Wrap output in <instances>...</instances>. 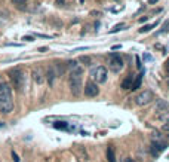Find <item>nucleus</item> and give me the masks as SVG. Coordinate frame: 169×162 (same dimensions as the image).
I'll return each instance as SVG.
<instances>
[{"label":"nucleus","instance_id":"9","mask_svg":"<svg viewBox=\"0 0 169 162\" xmlns=\"http://www.w3.org/2000/svg\"><path fill=\"white\" fill-rule=\"evenodd\" d=\"M65 66H67L71 72L83 74V66H82V64H79V60H68Z\"/></svg>","mask_w":169,"mask_h":162},{"label":"nucleus","instance_id":"22","mask_svg":"<svg viewBox=\"0 0 169 162\" xmlns=\"http://www.w3.org/2000/svg\"><path fill=\"white\" fill-rule=\"evenodd\" d=\"M142 60H144V61H153V57L150 54H144L142 55Z\"/></svg>","mask_w":169,"mask_h":162},{"label":"nucleus","instance_id":"20","mask_svg":"<svg viewBox=\"0 0 169 162\" xmlns=\"http://www.w3.org/2000/svg\"><path fill=\"white\" fill-rule=\"evenodd\" d=\"M123 27H125V24H117L110 33H117V31H120V30H123Z\"/></svg>","mask_w":169,"mask_h":162},{"label":"nucleus","instance_id":"27","mask_svg":"<svg viewBox=\"0 0 169 162\" xmlns=\"http://www.w3.org/2000/svg\"><path fill=\"white\" fill-rule=\"evenodd\" d=\"M113 51H117V49H122V45H114L113 48H111Z\"/></svg>","mask_w":169,"mask_h":162},{"label":"nucleus","instance_id":"2","mask_svg":"<svg viewBox=\"0 0 169 162\" xmlns=\"http://www.w3.org/2000/svg\"><path fill=\"white\" fill-rule=\"evenodd\" d=\"M68 86L70 91L74 97H79L83 91V82H82V74L80 73H70V77H68Z\"/></svg>","mask_w":169,"mask_h":162},{"label":"nucleus","instance_id":"17","mask_svg":"<svg viewBox=\"0 0 169 162\" xmlns=\"http://www.w3.org/2000/svg\"><path fill=\"white\" fill-rule=\"evenodd\" d=\"M157 25V22H153V24H148V25H144L142 28H139V33H148L151 28H154Z\"/></svg>","mask_w":169,"mask_h":162},{"label":"nucleus","instance_id":"13","mask_svg":"<svg viewBox=\"0 0 169 162\" xmlns=\"http://www.w3.org/2000/svg\"><path fill=\"white\" fill-rule=\"evenodd\" d=\"M134 79H135V77H134L132 74H129V76L122 82V88H123V89H131V86H132V83H134Z\"/></svg>","mask_w":169,"mask_h":162},{"label":"nucleus","instance_id":"14","mask_svg":"<svg viewBox=\"0 0 169 162\" xmlns=\"http://www.w3.org/2000/svg\"><path fill=\"white\" fill-rule=\"evenodd\" d=\"M52 67H53V70L56 73V76H61V74H64V72H65V66L61 64V63H55Z\"/></svg>","mask_w":169,"mask_h":162},{"label":"nucleus","instance_id":"12","mask_svg":"<svg viewBox=\"0 0 169 162\" xmlns=\"http://www.w3.org/2000/svg\"><path fill=\"white\" fill-rule=\"evenodd\" d=\"M142 76H144V72H141L138 76H135V79H134V83H132V86H131V89L132 91H136L139 86H141V82H142Z\"/></svg>","mask_w":169,"mask_h":162},{"label":"nucleus","instance_id":"25","mask_svg":"<svg viewBox=\"0 0 169 162\" xmlns=\"http://www.w3.org/2000/svg\"><path fill=\"white\" fill-rule=\"evenodd\" d=\"M163 131H166V132H169V121H166V122L163 124Z\"/></svg>","mask_w":169,"mask_h":162},{"label":"nucleus","instance_id":"3","mask_svg":"<svg viewBox=\"0 0 169 162\" xmlns=\"http://www.w3.org/2000/svg\"><path fill=\"white\" fill-rule=\"evenodd\" d=\"M9 74H11V79H12V82H14V86H15L18 91H22L25 88L27 77H25V73L22 72V70L14 69V70L9 72Z\"/></svg>","mask_w":169,"mask_h":162},{"label":"nucleus","instance_id":"10","mask_svg":"<svg viewBox=\"0 0 169 162\" xmlns=\"http://www.w3.org/2000/svg\"><path fill=\"white\" fill-rule=\"evenodd\" d=\"M168 109H169V103L166 100H157V101H156V106H154L156 115H160L162 112H165V110H168Z\"/></svg>","mask_w":169,"mask_h":162},{"label":"nucleus","instance_id":"30","mask_svg":"<svg viewBox=\"0 0 169 162\" xmlns=\"http://www.w3.org/2000/svg\"><path fill=\"white\" fill-rule=\"evenodd\" d=\"M122 162H132V159H131V158H125Z\"/></svg>","mask_w":169,"mask_h":162},{"label":"nucleus","instance_id":"26","mask_svg":"<svg viewBox=\"0 0 169 162\" xmlns=\"http://www.w3.org/2000/svg\"><path fill=\"white\" fill-rule=\"evenodd\" d=\"M12 158H14V161H15V162H19V159H18V155L15 153V152H12Z\"/></svg>","mask_w":169,"mask_h":162},{"label":"nucleus","instance_id":"29","mask_svg":"<svg viewBox=\"0 0 169 162\" xmlns=\"http://www.w3.org/2000/svg\"><path fill=\"white\" fill-rule=\"evenodd\" d=\"M148 19V17H144V18H139V22H145Z\"/></svg>","mask_w":169,"mask_h":162},{"label":"nucleus","instance_id":"5","mask_svg":"<svg viewBox=\"0 0 169 162\" xmlns=\"http://www.w3.org/2000/svg\"><path fill=\"white\" fill-rule=\"evenodd\" d=\"M107 69L102 67V66H98V67H94L91 70V77L97 82V83H105L107 82Z\"/></svg>","mask_w":169,"mask_h":162},{"label":"nucleus","instance_id":"7","mask_svg":"<svg viewBox=\"0 0 169 162\" xmlns=\"http://www.w3.org/2000/svg\"><path fill=\"white\" fill-rule=\"evenodd\" d=\"M100 94V88L97 85V82H88L86 86H84V95L86 97H97Z\"/></svg>","mask_w":169,"mask_h":162},{"label":"nucleus","instance_id":"24","mask_svg":"<svg viewBox=\"0 0 169 162\" xmlns=\"http://www.w3.org/2000/svg\"><path fill=\"white\" fill-rule=\"evenodd\" d=\"M25 2H27V0H12L14 5H24Z\"/></svg>","mask_w":169,"mask_h":162},{"label":"nucleus","instance_id":"1","mask_svg":"<svg viewBox=\"0 0 169 162\" xmlns=\"http://www.w3.org/2000/svg\"><path fill=\"white\" fill-rule=\"evenodd\" d=\"M12 110H14L12 88L5 83L0 89V112L2 113H11Z\"/></svg>","mask_w":169,"mask_h":162},{"label":"nucleus","instance_id":"31","mask_svg":"<svg viewBox=\"0 0 169 162\" xmlns=\"http://www.w3.org/2000/svg\"><path fill=\"white\" fill-rule=\"evenodd\" d=\"M3 85H5V82H3V79L0 77V89H2V86H3Z\"/></svg>","mask_w":169,"mask_h":162},{"label":"nucleus","instance_id":"21","mask_svg":"<svg viewBox=\"0 0 169 162\" xmlns=\"http://www.w3.org/2000/svg\"><path fill=\"white\" fill-rule=\"evenodd\" d=\"M53 126L58 128V129H59V128H61V129H65V128H67V124H65V122H56Z\"/></svg>","mask_w":169,"mask_h":162},{"label":"nucleus","instance_id":"4","mask_svg":"<svg viewBox=\"0 0 169 162\" xmlns=\"http://www.w3.org/2000/svg\"><path fill=\"white\" fill-rule=\"evenodd\" d=\"M123 58L119 54H110V60H108V69L113 73H120L123 70Z\"/></svg>","mask_w":169,"mask_h":162},{"label":"nucleus","instance_id":"23","mask_svg":"<svg viewBox=\"0 0 169 162\" xmlns=\"http://www.w3.org/2000/svg\"><path fill=\"white\" fill-rule=\"evenodd\" d=\"M22 40H24V42H34V39L31 36H24L22 37Z\"/></svg>","mask_w":169,"mask_h":162},{"label":"nucleus","instance_id":"18","mask_svg":"<svg viewBox=\"0 0 169 162\" xmlns=\"http://www.w3.org/2000/svg\"><path fill=\"white\" fill-rule=\"evenodd\" d=\"M159 116V119L162 121V122H166V121H169V109L168 110H165V112H162L160 115H157Z\"/></svg>","mask_w":169,"mask_h":162},{"label":"nucleus","instance_id":"11","mask_svg":"<svg viewBox=\"0 0 169 162\" xmlns=\"http://www.w3.org/2000/svg\"><path fill=\"white\" fill-rule=\"evenodd\" d=\"M33 79L37 85H42V83L45 82L46 77H45V74H43V72H42V69H34L33 70Z\"/></svg>","mask_w":169,"mask_h":162},{"label":"nucleus","instance_id":"19","mask_svg":"<svg viewBox=\"0 0 169 162\" xmlns=\"http://www.w3.org/2000/svg\"><path fill=\"white\" fill-rule=\"evenodd\" d=\"M79 63H82L83 66H91L92 60H91V57H80L79 58Z\"/></svg>","mask_w":169,"mask_h":162},{"label":"nucleus","instance_id":"8","mask_svg":"<svg viewBox=\"0 0 169 162\" xmlns=\"http://www.w3.org/2000/svg\"><path fill=\"white\" fill-rule=\"evenodd\" d=\"M166 149V143H163L162 140H154L151 144V155L153 156H159L162 150Z\"/></svg>","mask_w":169,"mask_h":162},{"label":"nucleus","instance_id":"34","mask_svg":"<svg viewBox=\"0 0 169 162\" xmlns=\"http://www.w3.org/2000/svg\"><path fill=\"white\" fill-rule=\"evenodd\" d=\"M132 162H134V161H132Z\"/></svg>","mask_w":169,"mask_h":162},{"label":"nucleus","instance_id":"16","mask_svg":"<svg viewBox=\"0 0 169 162\" xmlns=\"http://www.w3.org/2000/svg\"><path fill=\"white\" fill-rule=\"evenodd\" d=\"M107 159L108 162H116V155H114V149L110 146L108 149H107Z\"/></svg>","mask_w":169,"mask_h":162},{"label":"nucleus","instance_id":"6","mask_svg":"<svg viewBox=\"0 0 169 162\" xmlns=\"http://www.w3.org/2000/svg\"><path fill=\"white\" fill-rule=\"evenodd\" d=\"M151 100H153V92L148 89H144L135 97V104L142 107V106H147L148 103H151Z\"/></svg>","mask_w":169,"mask_h":162},{"label":"nucleus","instance_id":"33","mask_svg":"<svg viewBox=\"0 0 169 162\" xmlns=\"http://www.w3.org/2000/svg\"><path fill=\"white\" fill-rule=\"evenodd\" d=\"M166 70H168V72H169V60H168V61H166Z\"/></svg>","mask_w":169,"mask_h":162},{"label":"nucleus","instance_id":"28","mask_svg":"<svg viewBox=\"0 0 169 162\" xmlns=\"http://www.w3.org/2000/svg\"><path fill=\"white\" fill-rule=\"evenodd\" d=\"M48 51V48L46 46H43V48H39V52H46Z\"/></svg>","mask_w":169,"mask_h":162},{"label":"nucleus","instance_id":"15","mask_svg":"<svg viewBox=\"0 0 169 162\" xmlns=\"http://www.w3.org/2000/svg\"><path fill=\"white\" fill-rule=\"evenodd\" d=\"M55 77H56V73H55V70H53V67H49L48 72H46V79H48V82H49L51 85L53 83Z\"/></svg>","mask_w":169,"mask_h":162},{"label":"nucleus","instance_id":"32","mask_svg":"<svg viewBox=\"0 0 169 162\" xmlns=\"http://www.w3.org/2000/svg\"><path fill=\"white\" fill-rule=\"evenodd\" d=\"M148 3H151V5L153 3H157V0H148Z\"/></svg>","mask_w":169,"mask_h":162}]
</instances>
